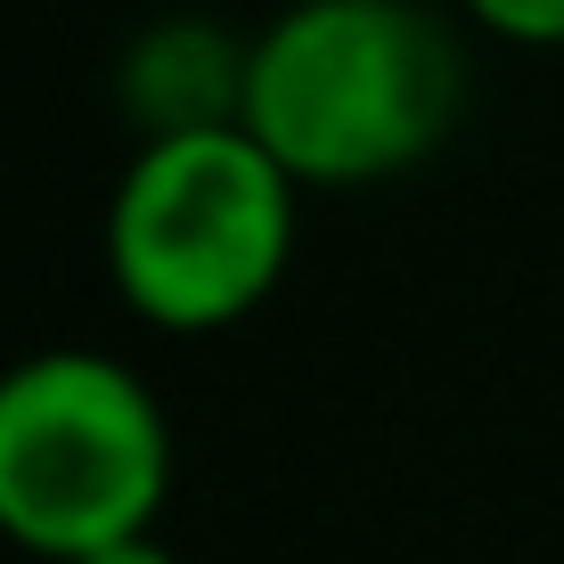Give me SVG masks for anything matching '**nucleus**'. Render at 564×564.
Returning <instances> with one entry per match:
<instances>
[{
	"label": "nucleus",
	"mask_w": 564,
	"mask_h": 564,
	"mask_svg": "<svg viewBox=\"0 0 564 564\" xmlns=\"http://www.w3.org/2000/svg\"><path fill=\"white\" fill-rule=\"evenodd\" d=\"M466 50L417 0H295L246 42L238 123L295 188H377L458 131Z\"/></svg>",
	"instance_id": "obj_1"
},
{
	"label": "nucleus",
	"mask_w": 564,
	"mask_h": 564,
	"mask_svg": "<svg viewBox=\"0 0 564 564\" xmlns=\"http://www.w3.org/2000/svg\"><path fill=\"white\" fill-rule=\"evenodd\" d=\"M303 188L246 123L140 140L107 197V279L131 319L164 336H221L254 319L295 270Z\"/></svg>",
	"instance_id": "obj_2"
},
{
	"label": "nucleus",
	"mask_w": 564,
	"mask_h": 564,
	"mask_svg": "<svg viewBox=\"0 0 564 564\" xmlns=\"http://www.w3.org/2000/svg\"><path fill=\"white\" fill-rule=\"evenodd\" d=\"M172 499V417L148 377L90 344L0 368V540L42 564L155 532Z\"/></svg>",
	"instance_id": "obj_3"
},
{
	"label": "nucleus",
	"mask_w": 564,
	"mask_h": 564,
	"mask_svg": "<svg viewBox=\"0 0 564 564\" xmlns=\"http://www.w3.org/2000/svg\"><path fill=\"white\" fill-rule=\"evenodd\" d=\"M123 107L140 140H172V131H221L246 107V42L205 17H164L148 25L123 57Z\"/></svg>",
	"instance_id": "obj_4"
},
{
	"label": "nucleus",
	"mask_w": 564,
	"mask_h": 564,
	"mask_svg": "<svg viewBox=\"0 0 564 564\" xmlns=\"http://www.w3.org/2000/svg\"><path fill=\"white\" fill-rule=\"evenodd\" d=\"M491 42L516 50H564V0H458Z\"/></svg>",
	"instance_id": "obj_5"
},
{
	"label": "nucleus",
	"mask_w": 564,
	"mask_h": 564,
	"mask_svg": "<svg viewBox=\"0 0 564 564\" xmlns=\"http://www.w3.org/2000/svg\"><path fill=\"white\" fill-rule=\"evenodd\" d=\"M74 564H181L164 549V532H140V540H115V549H90V556H74Z\"/></svg>",
	"instance_id": "obj_6"
}]
</instances>
